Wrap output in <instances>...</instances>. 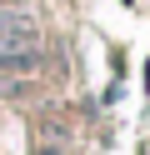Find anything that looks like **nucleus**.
I'll list each match as a JSON object with an SVG mask.
<instances>
[{
	"instance_id": "obj_1",
	"label": "nucleus",
	"mask_w": 150,
	"mask_h": 155,
	"mask_svg": "<svg viewBox=\"0 0 150 155\" xmlns=\"http://www.w3.org/2000/svg\"><path fill=\"white\" fill-rule=\"evenodd\" d=\"M40 65V30L30 15L0 10V75H25Z\"/></svg>"
},
{
	"instance_id": "obj_2",
	"label": "nucleus",
	"mask_w": 150,
	"mask_h": 155,
	"mask_svg": "<svg viewBox=\"0 0 150 155\" xmlns=\"http://www.w3.org/2000/svg\"><path fill=\"white\" fill-rule=\"evenodd\" d=\"M5 5H20V0H5Z\"/></svg>"
}]
</instances>
